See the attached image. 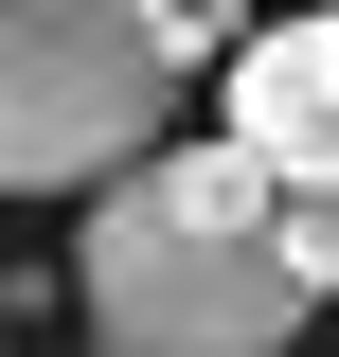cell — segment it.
Masks as SVG:
<instances>
[{
	"mask_svg": "<svg viewBox=\"0 0 339 357\" xmlns=\"http://www.w3.org/2000/svg\"><path fill=\"white\" fill-rule=\"evenodd\" d=\"M72 304H89V357H286L322 286L286 268V178L250 143H161L143 178L89 197Z\"/></svg>",
	"mask_w": 339,
	"mask_h": 357,
	"instance_id": "cell-1",
	"label": "cell"
},
{
	"mask_svg": "<svg viewBox=\"0 0 339 357\" xmlns=\"http://www.w3.org/2000/svg\"><path fill=\"white\" fill-rule=\"evenodd\" d=\"M214 0H0V197L143 178L179 126V72H232Z\"/></svg>",
	"mask_w": 339,
	"mask_h": 357,
	"instance_id": "cell-2",
	"label": "cell"
},
{
	"mask_svg": "<svg viewBox=\"0 0 339 357\" xmlns=\"http://www.w3.org/2000/svg\"><path fill=\"white\" fill-rule=\"evenodd\" d=\"M214 143H250L286 197H339V0L322 18H268V36L232 54V126Z\"/></svg>",
	"mask_w": 339,
	"mask_h": 357,
	"instance_id": "cell-3",
	"label": "cell"
},
{
	"mask_svg": "<svg viewBox=\"0 0 339 357\" xmlns=\"http://www.w3.org/2000/svg\"><path fill=\"white\" fill-rule=\"evenodd\" d=\"M286 268H303V286L339 304V197H286Z\"/></svg>",
	"mask_w": 339,
	"mask_h": 357,
	"instance_id": "cell-4",
	"label": "cell"
},
{
	"mask_svg": "<svg viewBox=\"0 0 339 357\" xmlns=\"http://www.w3.org/2000/svg\"><path fill=\"white\" fill-rule=\"evenodd\" d=\"M214 18H232V0H214Z\"/></svg>",
	"mask_w": 339,
	"mask_h": 357,
	"instance_id": "cell-5",
	"label": "cell"
},
{
	"mask_svg": "<svg viewBox=\"0 0 339 357\" xmlns=\"http://www.w3.org/2000/svg\"><path fill=\"white\" fill-rule=\"evenodd\" d=\"M0 304H18V286H0Z\"/></svg>",
	"mask_w": 339,
	"mask_h": 357,
	"instance_id": "cell-6",
	"label": "cell"
}]
</instances>
